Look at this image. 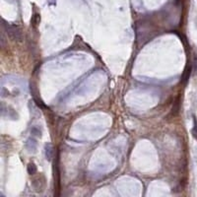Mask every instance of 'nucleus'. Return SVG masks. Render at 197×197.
Here are the masks:
<instances>
[{"mask_svg":"<svg viewBox=\"0 0 197 197\" xmlns=\"http://www.w3.org/2000/svg\"><path fill=\"white\" fill-rule=\"evenodd\" d=\"M27 170H28V174H30V176H34V174L36 173V170H38V169H36V166L34 163H30L27 167Z\"/></svg>","mask_w":197,"mask_h":197,"instance_id":"nucleus-6","label":"nucleus"},{"mask_svg":"<svg viewBox=\"0 0 197 197\" xmlns=\"http://www.w3.org/2000/svg\"><path fill=\"white\" fill-rule=\"evenodd\" d=\"M0 197H5V195L3 194V193H1V194H0Z\"/></svg>","mask_w":197,"mask_h":197,"instance_id":"nucleus-10","label":"nucleus"},{"mask_svg":"<svg viewBox=\"0 0 197 197\" xmlns=\"http://www.w3.org/2000/svg\"><path fill=\"white\" fill-rule=\"evenodd\" d=\"M3 23H4V29L7 33V35H8L11 39H13V41H16V42H20L22 39V31L19 27L15 26V25H11V24H8L6 23L5 21H3Z\"/></svg>","mask_w":197,"mask_h":197,"instance_id":"nucleus-1","label":"nucleus"},{"mask_svg":"<svg viewBox=\"0 0 197 197\" xmlns=\"http://www.w3.org/2000/svg\"><path fill=\"white\" fill-rule=\"evenodd\" d=\"M45 158L47 161H52L53 156H54V149L52 147V145L50 143H46L45 146Z\"/></svg>","mask_w":197,"mask_h":197,"instance_id":"nucleus-2","label":"nucleus"},{"mask_svg":"<svg viewBox=\"0 0 197 197\" xmlns=\"http://www.w3.org/2000/svg\"><path fill=\"white\" fill-rule=\"evenodd\" d=\"M26 148L30 152H33V153H34L36 150V141L34 139V138H30V139L27 141Z\"/></svg>","mask_w":197,"mask_h":197,"instance_id":"nucleus-3","label":"nucleus"},{"mask_svg":"<svg viewBox=\"0 0 197 197\" xmlns=\"http://www.w3.org/2000/svg\"><path fill=\"white\" fill-rule=\"evenodd\" d=\"M193 68H194V72L197 73V56H196V54L194 55V59H193Z\"/></svg>","mask_w":197,"mask_h":197,"instance_id":"nucleus-9","label":"nucleus"},{"mask_svg":"<svg viewBox=\"0 0 197 197\" xmlns=\"http://www.w3.org/2000/svg\"><path fill=\"white\" fill-rule=\"evenodd\" d=\"M178 111H180V100L177 98V102L174 105V108H173V111H171V114H173V115H176V114H177Z\"/></svg>","mask_w":197,"mask_h":197,"instance_id":"nucleus-8","label":"nucleus"},{"mask_svg":"<svg viewBox=\"0 0 197 197\" xmlns=\"http://www.w3.org/2000/svg\"><path fill=\"white\" fill-rule=\"evenodd\" d=\"M31 133H32L33 136L39 137V138L42 137V131L39 130V128H38V127H36V126L32 127V128H31Z\"/></svg>","mask_w":197,"mask_h":197,"instance_id":"nucleus-7","label":"nucleus"},{"mask_svg":"<svg viewBox=\"0 0 197 197\" xmlns=\"http://www.w3.org/2000/svg\"><path fill=\"white\" fill-rule=\"evenodd\" d=\"M191 70H192L191 66H187L186 68H185L183 74H182V78H181L182 83H184V84L187 83V81L189 80V77H190V75H191Z\"/></svg>","mask_w":197,"mask_h":197,"instance_id":"nucleus-4","label":"nucleus"},{"mask_svg":"<svg viewBox=\"0 0 197 197\" xmlns=\"http://www.w3.org/2000/svg\"><path fill=\"white\" fill-rule=\"evenodd\" d=\"M193 118V126L191 129V134L194 139H197V118L195 115H192Z\"/></svg>","mask_w":197,"mask_h":197,"instance_id":"nucleus-5","label":"nucleus"}]
</instances>
